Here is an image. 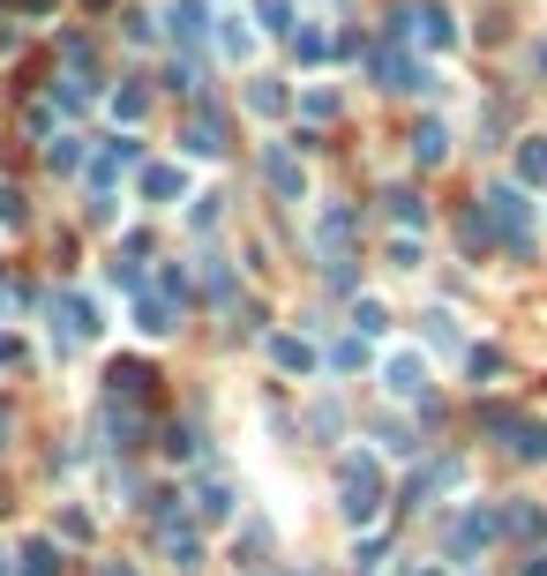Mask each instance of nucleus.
Returning <instances> with one entry per match:
<instances>
[{
    "label": "nucleus",
    "mask_w": 547,
    "mask_h": 576,
    "mask_svg": "<svg viewBox=\"0 0 547 576\" xmlns=\"http://www.w3.org/2000/svg\"><path fill=\"white\" fill-rule=\"evenodd\" d=\"M23 562H31V569H23V576H53V546H31Z\"/></svg>",
    "instance_id": "15"
},
{
    "label": "nucleus",
    "mask_w": 547,
    "mask_h": 576,
    "mask_svg": "<svg viewBox=\"0 0 547 576\" xmlns=\"http://www.w3.org/2000/svg\"><path fill=\"white\" fill-rule=\"evenodd\" d=\"M0 225H23V195L15 188H0Z\"/></svg>",
    "instance_id": "14"
},
{
    "label": "nucleus",
    "mask_w": 547,
    "mask_h": 576,
    "mask_svg": "<svg viewBox=\"0 0 547 576\" xmlns=\"http://www.w3.org/2000/svg\"><path fill=\"white\" fill-rule=\"evenodd\" d=\"M172 31L196 38V31H203V0H172Z\"/></svg>",
    "instance_id": "9"
},
{
    "label": "nucleus",
    "mask_w": 547,
    "mask_h": 576,
    "mask_svg": "<svg viewBox=\"0 0 547 576\" xmlns=\"http://www.w3.org/2000/svg\"><path fill=\"white\" fill-rule=\"evenodd\" d=\"M382 509V472L360 456V464H345V517H376Z\"/></svg>",
    "instance_id": "1"
},
{
    "label": "nucleus",
    "mask_w": 547,
    "mask_h": 576,
    "mask_svg": "<svg viewBox=\"0 0 547 576\" xmlns=\"http://www.w3.org/2000/svg\"><path fill=\"white\" fill-rule=\"evenodd\" d=\"M540 68H547V45H540Z\"/></svg>",
    "instance_id": "16"
},
{
    "label": "nucleus",
    "mask_w": 547,
    "mask_h": 576,
    "mask_svg": "<svg viewBox=\"0 0 547 576\" xmlns=\"http://www.w3.org/2000/svg\"><path fill=\"white\" fill-rule=\"evenodd\" d=\"M45 165H53V172H76V165H83V150H76V135H60V143H45Z\"/></svg>",
    "instance_id": "8"
},
{
    "label": "nucleus",
    "mask_w": 547,
    "mask_h": 576,
    "mask_svg": "<svg viewBox=\"0 0 547 576\" xmlns=\"http://www.w3.org/2000/svg\"><path fill=\"white\" fill-rule=\"evenodd\" d=\"M270 180H278V195H300V165L286 150H270Z\"/></svg>",
    "instance_id": "10"
},
{
    "label": "nucleus",
    "mask_w": 547,
    "mask_h": 576,
    "mask_svg": "<svg viewBox=\"0 0 547 576\" xmlns=\"http://www.w3.org/2000/svg\"><path fill=\"white\" fill-rule=\"evenodd\" d=\"M421 31H427V45H450V15L443 8H421Z\"/></svg>",
    "instance_id": "12"
},
{
    "label": "nucleus",
    "mask_w": 547,
    "mask_h": 576,
    "mask_svg": "<svg viewBox=\"0 0 547 576\" xmlns=\"http://www.w3.org/2000/svg\"><path fill=\"white\" fill-rule=\"evenodd\" d=\"M488 225H503L510 240H525V225H533L525 195H517V188H495V195H488Z\"/></svg>",
    "instance_id": "2"
},
{
    "label": "nucleus",
    "mask_w": 547,
    "mask_h": 576,
    "mask_svg": "<svg viewBox=\"0 0 547 576\" xmlns=\"http://www.w3.org/2000/svg\"><path fill=\"white\" fill-rule=\"evenodd\" d=\"M143 195H150V203H172V195H180V172H172V165H150V172H143Z\"/></svg>",
    "instance_id": "6"
},
{
    "label": "nucleus",
    "mask_w": 547,
    "mask_h": 576,
    "mask_svg": "<svg viewBox=\"0 0 547 576\" xmlns=\"http://www.w3.org/2000/svg\"><path fill=\"white\" fill-rule=\"evenodd\" d=\"M180 143H188L196 158H217V150H225V143H217V121H211V113H203V121H188V135H180Z\"/></svg>",
    "instance_id": "4"
},
{
    "label": "nucleus",
    "mask_w": 547,
    "mask_h": 576,
    "mask_svg": "<svg viewBox=\"0 0 547 576\" xmlns=\"http://www.w3.org/2000/svg\"><path fill=\"white\" fill-rule=\"evenodd\" d=\"M525 180H547V143H525Z\"/></svg>",
    "instance_id": "13"
},
{
    "label": "nucleus",
    "mask_w": 547,
    "mask_h": 576,
    "mask_svg": "<svg viewBox=\"0 0 547 576\" xmlns=\"http://www.w3.org/2000/svg\"><path fill=\"white\" fill-rule=\"evenodd\" d=\"M421 382H427V368L413 360V352H398V360H390V389H405V397H421Z\"/></svg>",
    "instance_id": "3"
},
{
    "label": "nucleus",
    "mask_w": 547,
    "mask_h": 576,
    "mask_svg": "<svg viewBox=\"0 0 547 576\" xmlns=\"http://www.w3.org/2000/svg\"><path fill=\"white\" fill-rule=\"evenodd\" d=\"M443 143H450L443 127H421V135H413V158H421V165H443Z\"/></svg>",
    "instance_id": "11"
},
{
    "label": "nucleus",
    "mask_w": 547,
    "mask_h": 576,
    "mask_svg": "<svg viewBox=\"0 0 547 576\" xmlns=\"http://www.w3.org/2000/svg\"><path fill=\"white\" fill-rule=\"evenodd\" d=\"M113 389H121V397H150V368H135V360L113 368Z\"/></svg>",
    "instance_id": "7"
},
{
    "label": "nucleus",
    "mask_w": 547,
    "mask_h": 576,
    "mask_svg": "<svg viewBox=\"0 0 547 576\" xmlns=\"http://www.w3.org/2000/svg\"><path fill=\"white\" fill-rule=\"evenodd\" d=\"M488 539H495V517H488V509H472V517L458 524V554H472V546H488Z\"/></svg>",
    "instance_id": "5"
}]
</instances>
